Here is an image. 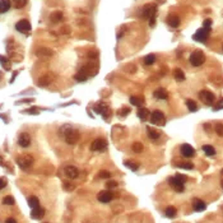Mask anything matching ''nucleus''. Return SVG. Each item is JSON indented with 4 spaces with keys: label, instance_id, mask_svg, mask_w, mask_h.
<instances>
[{
    "label": "nucleus",
    "instance_id": "17",
    "mask_svg": "<svg viewBox=\"0 0 223 223\" xmlns=\"http://www.w3.org/2000/svg\"><path fill=\"white\" fill-rule=\"evenodd\" d=\"M193 208L196 212H203V210L207 209V204H205V201H203L200 199H194L193 200Z\"/></svg>",
    "mask_w": 223,
    "mask_h": 223
},
{
    "label": "nucleus",
    "instance_id": "24",
    "mask_svg": "<svg viewBox=\"0 0 223 223\" xmlns=\"http://www.w3.org/2000/svg\"><path fill=\"white\" fill-rule=\"evenodd\" d=\"M12 3L10 0H0V13H6L10 9Z\"/></svg>",
    "mask_w": 223,
    "mask_h": 223
},
{
    "label": "nucleus",
    "instance_id": "11",
    "mask_svg": "<svg viewBox=\"0 0 223 223\" xmlns=\"http://www.w3.org/2000/svg\"><path fill=\"white\" fill-rule=\"evenodd\" d=\"M209 32H210V29H208V28H200V29H198L195 32V35L193 36V38L195 40V41H198V42H205L208 40V36H209Z\"/></svg>",
    "mask_w": 223,
    "mask_h": 223
},
{
    "label": "nucleus",
    "instance_id": "8",
    "mask_svg": "<svg viewBox=\"0 0 223 223\" xmlns=\"http://www.w3.org/2000/svg\"><path fill=\"white\" fill-rule=\"evenodd\" d=\"M168 184H170V186L172 187L175 191H177V193H182L184 189H185V182H182L181 180L177 178L176 176H175V177H170V178H168Z\"/></svg>",
    "mask_w": 223,
    "mask_h": 223
},
{
    "label": "nucleus",
    "instance_id": "41",
    "mask_svg": "<svg viewBox=\"0 0 223 223\" xmlns=\"http://www.w3.org/2000/svg\"><path fill=\"white\" fill-rule=\"evenodd\" d=\"M214 129H216V133H217V135H219V136H223V124H217L216 126H214Z\"/></svg>",
    "mask_w": 223,
    "mask_h": 223
},
{
    "label": "nucleus",
    "instance_id": "12",
    "mask_svg": "<svg viewBox=\"0 0 223 223\" xmlns=\"http://www.w3.org/2000/svg\"><path fill=\"white\" fill-rule=\"evenodd\" d=\"M180 152H181V154L185 158H191L195 156V149L190 144H182L181 147H180Z\"/></svg>",
    "mask_w": 223,
    "mask_h": 223
},
{
    "label": "nucleus",
    "instance_id": "3",
    "mask_svg": "<svg viewBox=\"0 0 223 223\" xmlns=\"http://www.w3.org/2000/svg\"><path fill=\"white\" fill-rule=\"evenodd\" d=\"M33 162H35V159H33V157L31 156V154H22V156H19L18 158H17V163H18V166L22 170L29 168L33 165Z\"/></svg>",
    "mask_w": 223,
    "mask_h": 223
},
{
    "label": "nucleus",
    "instance_id": "25",
    "mask_svg": "<svg viewBox=\"0 0 223 223\" xmlns=\"http://www.w3.org/2000/svg\"><path fill=\"white\" fill-rule=\"evenodd\" d=\"M174 78L177 82H184L185 80V73L180 69V68H176V69L174 70Z\"/></svg>",
    "mask_w": 223,
    "mask_h": 223
},
{
    "label": "nucleus",
    "instance_id": "36",
    "mask_svg": "<svg viewBox=\"0 0 223 223\" xmlns=\"http://www.w3.org/2000/svg\"><path fill=\"white\" fill-rule=\"evenodd\" d=\"M177 167L184 168V170H193L194 165L191 162H180V163H177Z\"/></svg>",
    "mask_w": 223,
    "mask_h": 223
},
{
    "label": "nucleus",
    "instance_id": "5",
    "mask_svg": "<svg viewBox=\"0 0 223 223\" xmlns=\"http://www.w3.org/2000/svg\"><path fill=\"white\" fill-rule=\"evenodd\" d=\"M98 69H100V66H98L97 63H88L87 65L82 66L79 72H82L83 74H85L87 76H94L97 74Z\"/></svg>",
    "mask_w": 223,
    "mask_h": 223
},
{
    "label": "nucleus",
    "instance_id": "20",
    "mask_svg": "<svg viewBox=\"0 0 223 223\" xmlns=\"http://www.w3.org/2000/svg\"><path fill=\"white\" fill-rule=\"evenodd\" d=\"M153 94L157 100H167L168 98V93H167V91L165 88H157Z\"/></svg>",
    "mask_w": 223,
    "mask_h": 223
},
{
    "label": "nucleus",
    "instance_id": "48",
    "mask_svg": "<svg viewBox=\"0 0 223 223\" xmlns=\"http://www.w3.org/2000/svg\"><path fill=\"white\" fill-rule=\"evenodd\" d=\"M5 186H6V180L5 178H0V190L4 189Z\"/></svg>",
    "mask_w": 223,
    "mask_h": 223
},
{
    "label": "nucleus",
    "instance_id": "31",
    "mask_svg": "<svg viewBox=\"0 0 223 223\" xmlns=\"http://www.w3.org/2000/svg\"><path fill=\"white\" fill-rule=\"evenodd\" d=\"M186 106H187L190 112H195V111L198 110V105H196V102L193 100H186Z\"/></svg>",
    "mask_w": 223,
    "mask_h": 223
},
{
    "label": "nucleus",
    "instance_id": "1",
    "mask_svg": "<svg viewBox=\"0 0 223 223\" xmlns=\"http://www.w3.org/2000/svg\"><path fill=\"white\" fill-rule=\"evenodd\" d=\"M60 135L64 136L65 142L70 145L78 143V140H79V131L76 129H74V127L70 125H64L61 129H60Z\"/></svg>",
    "mask_w": 223,
    "mask_h": 223
},
{
    "label": "nucleus",
    "instance_id": "4",
    "mask_svg": "<svg viewBox=\"0 0 223 223\" xmlns=\"http://www.w3.org/2000/svg\"><path fill=\"white\" fill-rule=\"evenodd\" d=\"M151 123L154 124V125L163 126L166 124V117H165L163 112H162V111H159V110L153 111V112L151 114Z\"/></svg>",
    "mask_w": 223,
    "mask_h": 223
},
{
    "label": "nucleus",
    "instance_id": "35",
    "mask_svg": "<svg viewBox=\"0 0 223 223\" xmlns=\"http://www.w3.org/2000/svg\"><path fill=\"white\" fill-rule=\"evenodd\" d=\"M0 64L3 65L4 69H6V70L10 69V63H9V60H8L5 56H2V55H0Z\"/></svg>",
    "mask_w": 223,
    "mask_h": 223
},
{
    "label": "nucleus",
    "instance_id": "13",
    "mask_svg": "<svg viewBox=\"0 0 223 223\" xmlns=\"http://www.w3.org/2000/svg\"><path fill=\"white\" fill-rule=\"evenodd\" d=\"M112 198H114V194L111 193L108 189H107V190H102V191H100L97 194V199L101 203H108V201L112 200Z\"/></svg>",
    "mask_w": 223,
    "mask_h": 223
},
{
    "label": "nucleus",
    "instance_id": "26",
    "mask_svg": "<svg viewBox=\"0 0 223 223\" xmlns=\"http://www.w3.org/2000/svg\"><path fill=\"white\" fill-rule=\"evenodd\" d=\"M148 116H149V110H147L145 107H139V110H138V117L140 120H143V121H145V120L148 119Z\"/></svg>",
    "mask_w": 223,
    "mask_h": 223
},
{
    "label": "nucleus",
    "instance_id": "54",
    "mask_svg": "<svg viewBox=\"0 0 223 223\" xmlns=\"http://www.w3.org/2000/svg\"><path fill=\"white\" fill-rule=\"evenodd\" d=\"M222 187H223V181H222Z\"/></svg>",
    "mask_w": 223,
    "mask_h": 223
},
{
    "label": "nucleus",
    "instance_id": "37",
    "mask_svg": "<svg viewBox=\"0 0 223 223\" xmlns=\"http://www.w3.org/2000/svg\"><path fill=\"white\" fill-rule=\"evenodd\" d=\"M87 78H88V76L85 75V74H83L82 72H78V73L74 75V79L78 80V82H85V80H87Z\"/></svg>",
    "mask_w": 223,
    "mask_h": 223
},
{
    "label": "nucleus",
    "instance_id": "38",
    "mask_svg": "<svg viewBox=\"0 0 223 223\" xmlns=\"http://www.w3.org/2000/svg\"><path fill=\"white\" fill-rule=\"evenodd\" d=\"M130 102H131L134 106L140 107L142 104H143V100H142V98H138V97H135V96H133V97H130Z\"/></svg>",
    "mask_w": 223,
    "mask_h": 223
},
{
    "label": "nucleus",
    "instance_id": "51",
    "mask_svg": "<svg viewBox=\"0 0 223 223\" xmlns=\"http://www.w3.org/2000/svg\"><path fill=\"white\" fill-rule=\"evenodd\" d=\"M5 223H17V221H15L14 218H8V219L5 221Z\"/></svg>",
    "mask_w": 223,
    "mask_h": 223
},
{
    "label": "nucleus",
    "instance_id": "52",
    "mask_svg": "<svg viewBox=\"0 0 223 223\" xmlns=\"http://www.w3.org/2000/svg\"><path fill=\"white\" fill-rule=\"evenodd\" d=\"M3 165H4V163H3V159L0 158V166H3Z\"/></svg>",
    "mask_w": 223,
    "mask_h": 223
},
{
    "label": "nucleus",
    "instance_id": "30",
    "mask_svg": "<svg viewBox=\"0 0 223 223\" xmlns=\"http://www.w3.org/2000/svg\"><path fill=\"white\" fill-rule=\"evenodd\" d=\"M28 205L32 209L40 207V200L37 199V196H29V198H28Z\"/></svg>",
    "mask_w": 223,
    "mask_h": 223
},
{
    "label": "nucleus",
    "instance_id": "6",
    "mask_svg": "<svg viewBox=\"0 0 223 223\" xmlns=\"http://www.w3.org/2000/svg\"><path fill=\"white\" fill-rule=\"evenodd\" d=\"M156 13H157V5L156 4H145L143 6V17L147 18L148 21L152 18H156Z\"/></svg>",
    "mask_w": 223,
    "mask_h": 223
},
{
    "label": "nucleus",
    "instance_id": "39",
    "mask_svg": "<svg viewBox=\"0 0 223 223\" xmlns=\"http://www.w3.org/2000/svg\"><path fill=\"white\" fill-rule=\"evenodd\" d=\"M3 204H5V205H13V204H15V200H14L13 196L8 195V196H5V198L3 199Z\"/></svg>",
    "mask_w": 223,
    "mask_h": 223
},
{
    "label": "nucleus",
    "instance_id": "49",
    "mask_svg": "<svg viewBox=\"0 0 223 223\" xmlns=\"http://www.w3.org/2000/svg\"><path fill=\"white\" fill-rule=\"evenodd\" d=\"M129 112H130V108H126V107H125V108L121 110V114H120V115H121V116H126Z\"/></svg>",
    "mask_w": 223,
    "mask_h": 223
},
{
    "label": "nucleus",
    "instance_id": "23",
    "mask_svg": "<svg viewBox=\"0 0 223 223\" xmlns=\"http://www.w3.org/2000/svg\"><path fill=\"white\" fill-rule=\"evenodd\" d=\"M147 135L148 138L152 139V140H157L159 138V131H157L156 129H153V127H147Z\"/></svg>",
    "mask_w": 223,
    "mask_h": 223
},
{
    "label": "nucleus",
    "instance_id": "18",
    "mask_svg": "<svg viewBox=\"0 0 223 223\" xmlns=\"http://www.w3.org/2000/svg\"><path fill=\"white\" fill-rule=\"evenodd\" d=\"M44 216H45V209L41 207L32 209V212H31V217L33 219H41V218H44Z\"/></svg>",
    "mask_w": 223,
    "mask_h": 223
},
{
    "label": "nucleus",
    "instance_id": "21",
    "mask_svg": "<svg viewBox=\"0 0 223 223\" xmlns=\"http://www.w3.org/2000/svg\"><path fill=\"white\" fill-rule=\"evenodd\" d=\"M93 110L96 111L97 114H100V115H102L105 119H107V116H106V112L108 111V107L106 106V105H102V104H98V105H96L93 107Z\"/></svg>",
    "mask_w": 223,
    "mask_h": 223
},
{
    "label": "nucleus",
    "instance_id": "55",
    "mask_svg": "<svg viewBox=\"0 0 223 223\" xmlns=\"http://www.w3.org/2000/svg\"><path fill=\"white\" fill-rule=\"evenodd\" d=\"M222 50H223V45H222Z\"/></svg>",
    "mask_w": 223,
    "mask_h": 223
},
{
    "label": "nucleus",
    "instance_id": "28",
    "mask_svg": "<svg viewBox=\"0 0 223 223\" xmlns=\"http://www.w3.org/2000/svg\"><path fill=\"white\" fill-rule=\"evenodd\" d=\"M203 152L207 154V156H209V157H213L214 154H216V149H214L212 145H209V144L203 145Z\"/></svg>",
    "mask_w": 223,
    "mask_h": 223
},
{
    "label": "nucleus",
    "instance_id": "14",
    "mask_svg": "<svg viewBox=\"0 0 223 223\" xmlns=\"http://www.w3.org/2000/svg\"><path fill=\"white\" fill-rule=\"evenodd\" d=\"M18 144L21 145L22 148H27L31 145V136L28 133H22L18 136Z\"/></svg>",
    "mask_w": 223,
    "mask_h": 223
},
{
    "label": "nucleus",
    "instance_id": "15",
    "mask_svg": "<svg viewBox=\"0 0 223 223\" xmlns=\"http://www.w3.org/2000/svg\"><path fill=\"white\" fill-rule=\"evenodd\" d=\"M64 175L68 177V178H76L79 175V171L76 167L74 166H66L64 168Z\"/></svg>",
    "mask_w": 223,
    "mask_h": 223
},
{
    "label": "nucleus",
    "instance_id": "53",
    "mask_svg": "<svg viewBox=\"0 0 223 223\" xmlns=\"http://www.w3.org/2000/svg\"><path fill=\"white\" fill-rule=\"evenodd\" d=\"M221 174H222V175H223V170H222V172H221Z\"/></svg>",
    "mask_w": 223,
    "mask_h": 223
},
{
    "label": "nucleus",
    "instance_id": "42",
    "mask_svg": "<svg viewBox=\"0 0 223 223\" xmlns=\"http://www.w3.org/2000/svg\"><path fill=\"white\" fill-rule=\"evenodd\" d=\"M74 187L75 186L72 182H64V190H66V191H73Z\"/></svg>",
    "mask_w": 223,
    "mask_h": 223
},
{
    "label": "nucleus",
    "instance_id": "46",
    "mask_svg": "<svg viewBox=\"0 0 223 223\" xmlns=\"http://www.w3.org/2000/svg\"><path fill=\"white\" fill-rule=\"evenodd\" d=\"M203 27L210 29V27H212V19H205L204 23H203Z\"/></svg>",
    "mask_w": 223,
    "mask_h": 223
},
{
    "label": "nucleus",
    "instance_id": "27",
    "mask_svg": "<svg viewBox=\"0 0 223 223\" xmlns=\"http://www.w3.org/2000/svg\"><path fill=\"white\" fill-rule=\"evenodd\" d=\"M53 54H54L53 50L47 49V47H42V49H38L36 51V55H38V56H51Z\"/></svg>",
    "mask_w": 223,
    "mask_h": 223
},
{
    "label": "nucleus",
    "instance_id": "45",
    "mask_svg": "<svg viewBox=\"0 0 223 223\" xmlns=\"http://www.w3.org/2000/svg\"><path fill=\"white\" fill-rule=\"evenodd\" d=\"M116 186H117V182L116 181H107V184H106V187L108 189V190H110V189L116 187Z\"/></svg>",
    "mask_w": 223,
    "mask_h": 223
},
{
    "label": "nucleus",
    "instance_id": "34",
    "mask_svg": "<svg viewBox=\"0 0 223 223\" xmlns=\"http://www.w3.org/2000/svg\"><path fill=\"white\" fill-rule=\"evenodd\" d=\"M154 61H156V55H153V54H149V55H147L144 57V64L145 65H152V64H154Z\"/></svg>",
    "mask_w": 223,
    "mask_h": 223
},
{
    "label": "nucleus",
    "instance_id": "44",
    "mask_svg": "<svg viewBox=\"0 0 223 223\" xmlns=\"http://www.w3.org/2000/svg\"><path fill=\"white\" fill-rule=\"evenodd\" d=\"M88 57H89V59H93V60H96V59L98 57V51L92 50L91 53H88Z\"/></svg>",
    "mask_w": 223,
    "mask_h": 223
},
{
    "label": "nucleus",
    "instance_id": "2",
    "mask_svg": "<svg viewBox=\"0 0 223 223\" xmlns=\"http://www.w3.org/2000/svg\"><path fill=\"white\" fill-rule=\"evenodd\" d=\"M189 61H190V64H191L193 66H200V65H203L204 61H205V55H204L203 51H200V50H195L194 53H191L190 57H189Z\"/></svg>",
    "mask_w": 223,
    "mask_h": 223
},
{
    "label": "nucleus",
    "instance_id": "19",
    "mask_svg": "<svg viewBox=\"0 0 223 223\" xmlns=\"http://www.w3.org/2000/svg\"><path fill=\"white\" fill-rule=\"evenodd\" d=\"M167 23L171 25L172 28H177L180 25V18L176 15V14H170L167 17Z\"/></svg>",
    "mask_w": 223,
    "mask_h": 223
},
{
    "label": "nucleus",
    "instance_id": "9",
    "mask_svg": "<svg viewBox=\"0 0 223 223\" xmlns=\"http://www.w3.org/2000/svg\"><path fill=\"white\" fill-rule=\"evenodd\" d=\"M106 148H107V142L102 138L94 139L91 144V151L93 152H102V151H106Z\"/></svg>",
    "mask_w": 223,
    "mask_h": 223
},
{
    "label": "nucleus",
    "instance_id": "40",
    "mask_svg": "<svg viewBox=\"0 0 223 223\" xmlns=\"http://www.w3.org/2000/svg\"><path fill=\"white\" fill-rule=\"evenodd\" d=\"M14 3V6L18 8V9H21V8H23L25 4H27V0H13Z\"/></svg>",
    "mask_w": 223,
    "mask_h": 223
},
{
    "label": "nucleus",
    "instance_id": "47",
    "mask_svg": "<svg viewBox=\"0 0 223 223\" xmlns=\"http://www.w3.org/2000/svg\"><path fill=\"white\" fill-rule=\"evenodd\" d=\"M176 177L181 180L182 182H186V181H187V177H186V176H184V175H181V174H177V175H176Z\"/></svg>",
    "mask_w": 223,
    "mask_h": 223
},
{
    "label": "nucleus",
    "instance_id": "33",
    "mask_svg": "<svg viewBox=\"0 0 223 223\" xmlns=\"http://www.w3.org/2000/svg\"><path fill=\"white\" fill-rule=\"evenodd\" d=\"M125 166L127 167V168H130L131 171H138V168H139V163H136V162H134V161H126L125 162Z\"/></svg>",
    "mask_w": 223,
    "mask_h": 223
},
{
    "label": "nucleus",
    "instance_id": "10",
    "mask_svg": "<svg viewBox=\"0 0 223 223\" xmlns=\"http://www.w3.org/2000/svg\"><path fill=\"white\" fill-rule=\"evenodd\" d=\"M199 98L204 102V104L207 105H213L214 104V100H216V97H214V94L208 91V89H203L199 92Z\"/></svg>",
    "mask_w": 223,
    "mask_h": 223
},
{
    "label": "nucleus",
    "instance_id": "32",
    "mask_svg": "<svg viewBox=\"0 0 223 223\" xmlns=\"http://www.w3.org/2000/svg\"><path fill=\"white\" fill-rule=\"evenodd\" d=\"M131 149L134 153H142L143 152V143L140 142H134L131 145Z\"/></svg>",
    "mask_w": 223,
    "mask_h": 223
},
{
    "label": "nucleus",
    "instance_id": "16",
    "mask_svg": "<svg viewBox=\"0 0 223 223\" xmlns=\"http://www.w3.org/2000/svg\"><path fill=\"white\" fill-rule=\"evenodd\" d=\"M53 80H54L53 75H51V74H45V75H42L41 78L38 79V85H40V87H46V85H49Z\"/></svg>",
    "mask_w": 223,
    "mask_h": 223
},
{
    "label": "nucleus",
    "instance_id": "7",
    "mask_svg": "<svg viewBox=\"0 0 223 223\" xmlns=\"http://www.w3.org/2000/svg\"><path fill=\"white\" fill-rule=\"evenodd\" d=\"M15 29L21 33H24V35H29L32 27H31V23L27 19H21L15 24Z\"/></svg>",
    "mask_w": 223,
    "mask_h": 223
},
{
    "label": "nucleus",
    "instance_id": "43",
    "mask_svg": "<svg viewBox=\"0 0 223 223\" xmlns=\"http://www.w3.org/2000/svg\"><path fill=\"white\" fill-rule=\"evenodd\" d=\"M98 176L101 178H110L111 177V174L108 172V171H101V172L98 174Z\"/></svg>",
    "mask_w": 223,
    "mask_h": 223
},
{
    "label": "nucleus",
    "instance_id": "29",
    "mask_svg": "<svg viewBox=\"0 0 223 223\" xmlns=\"http://www.w3.org/2000/svg\"><path fill=\"white\" fill-rule=\"evenodd\" d=\"M165 214H166L167 218H175L176 214H177V210L175 207H167L165 210Z\"/></svg>",
    "mask_w": 223,
    "mask_h": 223
},
{
    "label": "nucleus",
    "instance_id": "22",
    "mask_svg": "<svg viewBox=\"0 0 223 223\" xmlns=\"http://www.w3.org/2000/svg\"><path fill=\"white\" fill-rule=\"evenodd\" d=\"M63 19H64V15H63V13L60 10H56V12H54L53 14L50 15V21L53 23H59V22H61Z\"/></svg>",
    "mask_w": 223,
    "mask_h": 223
},
{
    "label": "nucleus",
    "instance_id": "50",
    "mask_svg": "<svg viewBox=\"0 0 223 223\" xmlns=\"http://www.w3.org/2000/svg\"><path fill=\"white\" fill-rule=\"evenodd\" d=\"M36 111H37L36 108H31V110H27V111H24V112H28V114H37Z\"/></svg>",
    "mask_w": 223,
    "mask_h": 223
}]
</instances>
